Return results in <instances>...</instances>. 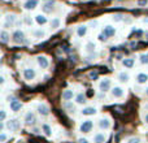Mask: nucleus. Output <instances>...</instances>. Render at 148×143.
Instances as JSON below:
<instances>
[{
  "mask_svg": "<svg viewBox=\"0 0 148 143\" xmlns=\"http://www.w3.org/2000/svg\"><path fill=\"white\" fill-rule=\"evenodd\" d=\"M99 89L101 92H107L112 90V81L109 78H104L101 79V82L99 83Z\"/></svg>",
  "mask_w": 148,
  "mask_h": 143,
  "instance_id": "f257e3e1",
  "label": "nucleus"
},
{
  "mask_svg": "<svg viewBox=\"0 0 148 143\" xmlns=\"http://www.w3.org/2000/svg\"><path fill=\"white\" fill-rule=\"evenodd\" d=\"M92 128H94V122L91 120H84L79 126V131L81 133H90L92 130Z\"/></svg>",
  "mask_w": 148,
  "mask_h": 143,
  "instance_id": "f03ea898",
  "label": "nucleus"
},
{
  "mask_svg": "<svg viewBox=\"0 0 148 143\" xmlns=\"http://www.w3.org/2000/svg\"><path fill=\"white\" fill-rule=\"evenodd\" d=\"M13 42L17 44H22L25 43V34H23V31L21 30H16L14 33H13Z\"/></svg>",
  "mask_w": 148,
  "mask_h": 143,
  "instance_id": "7ed1b4c3",
  "label": "nucleus"
},
{
  "mask_svg": "<svg viewBox=\"0 0 148 143\" xmlns=\"http://www.w3.org/2000/svg\"><path fill=\"white\" fill-rule=\"evenodd\" d=\"M20 126H21V124L17 118L8 120V122H7V128H8V130H10V131H17L18 129H20Z\"/></svg>",
  "mask_w": 148,
  "mask_h": 143,
  "instance_id": "20e7f679",
  "label": "nucleus"
},
{
  "mask_svg": "<svg viewBox=\"0 0 148 143\" xmlns=\"http://www.w3.org/2000/svg\"><path fill=\"white\" fill-rule=\"evenodd\" d=\"M55 4H56L55 0H47L46 3H43L42 9H43L44 13H51L52 10H53V8H55Z\"/></svg>",
  "mask_w": 148,
  "mask_h": 143,
  "instance_id": "39448f33",
  "label": "nucleus"
},
{
  "mask_svg": "<svg viewBox=\"0 0 148 143\" xmlns=\"http://www.w3.org/2000/svg\"><path fill=\"white\" fill-rule=\"evenodd\" d=\"M16 20H17V17H16V14H13V13H9V14H7L4 17V28H9V26H12L13 23L16 22Z\"/></svg>",
  "mask_w": 148,
  "mask_h": 143,
  "instance_id": "423d86ee",
  "label": "nucleus"
},
{
  "mask_svg": "<svg viewBox=\"0 0 148 143\" xmlns=\"http://www.w3.org/2000/svg\"><path fill=\"white\" fill-rule=\"evenodd\" d=\"M35 122H36L35 115H34L31 111L26 113V116H25V124H26V125H27V126H33V125H35Z\"/></svg>",
  "mask_w": 148,
  "mask_h": 143,
  "instance_id": "0eeeda50",
  "label": "nucleus"
},
{
  "mask_svg": "<svg viewBox=\"0 0 148 143\" xmlns=\"http://www.w3.org/2000/svg\"><path fill=\"white\" fill-rule=\"evenodd\" d=\"M22 73H23V78H25L26 81H31V79H34L35 76H36L35 70L31 69V68H26V69H23Z\"/></svg>",
  "mask_w": 148,
  "mask_h": 143,
  "instance_id": "6e6552de",
  "label": "nucleus"
},
{
  "mask_svg": "<svg viewBox=\"0 0 148 143\" xmlns=\"http://www.w3.org/2000/svg\"><path fill=\"white\" fill-rule=\"evenodd\" d=\"M103 34H104L107 38L114 36V34H116V28H113V26H110V25L104 26V28H103Z\"/></svg>",
  "mask_w": 148,
  "mask_h": 143,
  "instance_id": "1a4fd4ad",
  "label": "nucleus"
},
{
  "mask_svg": "<svg viewBox=\"0 0 148 143\" xmlns=\"http://www.w3.org/2000/svg\"><path fill=\"white\" fill-rule=\"evenodd\" d=\"M74 98V91L73 90H64V91H62V95H61V99L64 100V102H70V100H72Z\"/></svg>",
  "mask_w": 148,
  "mask_h": 143,
  "instance_id": "9d476101",
  "label": "nucleus"
},
{
  "mask_svg": "<svg viewBox=\"0 0 148 143\" xmlns=\"http://www.w3.org/2000/svg\"><path fill=\"white\" fill-rule=\"evenodd\" d=\"M110 94H112L113 98H122L123 96V89L120 86H114L112 90H110Z\"/></svg>",
  "mask_w": 148,
  "mask_h": 143,
  "instance_id": "9b49d317",
  "label": "nucleus"
},
{
  "mask_svg": "<svg viewBox=\"0 0 148 143\" xmlns=\"http://www.w3.org/2000/svg\"><path fill=\"white\" fill-rule=\"evenodd\" d=\"M9 108H10V111H12V112H18V111L22 108V103L18 102L17 99H14L13 102L9 103Z\"/></svg>",
  "mask_w": 148,
  "mask_h": 143,
  "instance_id": "f8f14e48",
  "label": "nucleus"
},
{
  "mask_svg": "<svg viewBox=\"0 0 148 143\" xmlns=\"http://www.w3.org/2000/svg\"><path fill=\"white\" fill-rule=\"evenodd\" d=\"M36 61H38V65L42 68V69H46V68H48V65H49V61L46 56H38Z\"/></svg>",
  "mask_w": 148,
  "mask_h": 143,
  "instance_id": "ddd939ff",
  "label": "nucleus"
},
{
  "mask_svg": "<svg viewBox=\"0 0 148 143\" xmlns=\"http://www.w3.org/2000/svg\"><path fill=\"white\" fill-rule=\"evenodd\" d=\"M110 126H112V124H110V121L108 120V118H101V120H99V128L101 129V130H108Z\"/></svg>",
  "mask_w": 148,
  "mask_h": 143,
  "instance_id": "4468645a",
  "label": "nucleus"
},
{
  "mask_svg": "<svg viewBox=\"0 0 148 143\" xmlns=\"http://www.w3.org/2000/svg\"><path fill=\"white\" fill-rule=\"evenodd\" d=\"M38 113L40 116H48L49 115V108H48V105H46V104H39L38 105Z\"/></svg>",
  "mask_w": 148,
  "mask_h": 143,
  "instance_id": "2eb2a0df",
  "label": "nucleus"
},
{
  "mask_svg": "<svg viewBox=\"0 0 148 143\" xmlns=\"http://www.w3.org/2000/svg\"><path fill=\"white\" fill-rule=\"evenodd\" d=\"M136 82H138L139 85H144L148 82V74L146 73H139L138 76H136Z\"/></svg>",
  "mask_w": 148,
  "mask_h": 143,
  "instance_id": "dca6fc26",
  "label": "nucleus"
},
{
  "mask_svg": "<svg viewBox=\"0 0 148 143\" xmlns=\"http://www.w3.org/2000/svg\"><path fill=\"white\" fill-rule=\"evenodd\" d=\"M107 141V135L104 133H96L94 137V142L95 143H104Z\"/></svg>",
  "mask_w": 148,
  "mask_h": 143,
  "instance_id": "f3484780",
  "label": "nucleus"
},
{
  "mask_svg": "<svg viewBox=\"0 0 148 143\" xmlns=\"http://www.w3.org/2000/svg\"><path fill=\"white\" fill-rule=\"evenodd\" d=\"M96 113V108L95 107H86L82 109V115L84 116H94Z\"/></svg>",
  "mask_w": 148,
  "mask_h": 143,
  "instance_id": "a211bd4d",
  "label": "nucleus"
},
{
  "mask_svg": "<svg viewBox=\"0 0 148 143\" xmlns=\"http://www.w3.org/2000/svg\"><path fill=\"white\" fill-rule=\"evenodd\" d=\"M118 81L121 82V83H126V82L130 79V76H129V73H125V72H121V73H118L117 76Z\"/></svg>",
  "mask_w": 148,
  "mask_h": 143,
  "instance_id": "6ab92c4d",
  "label": "nucleus"
},
{
  "mask_svg": "<svg viewBox=\"0 0 148 143\" xmlns=\"http://www.w3.org/2000/svg\"><path fill=\"white\" fill-rule=\"evenodd\" d=\"M86 34H87V26L86 25H81L77 28V35H78L79 38H83Z\"/></svg>",
  "mask_w": 148,
  "mask_h": 143,
  "instance_id": "aec40b11",
  "label": "nucleus"
},
{
  "mask_svg": "<svg viewBox=\"0 0 148 143\" xmlns=\"http://www.w3.org/2000/svg\"><path fill=\"white\" fill-rule=\"evenodd\" d=\"M36 5H38V3L30 1V0H26L25 4H23V8H25L26 10H34L36 8Z\"/></svg>",
  "mask_w": 148,
  "mask_h": 143,
  "instance_id": "412c9836",
  "label": "nucleus"
},
{
  "mask_svg": "<svg viewBox=\"0 0 148 143\" xmlns=\"http://www.w3.org/2000/svg\"><path fill=\"white\" fill-rule=\"evenodd\" d=\"M0 39H1V43H8L10 39V34L7 30H1L0 33Z\"/></svg>",
  "mask_w": 148,
  "mask_h": 143,
  "instance_id": "4be33fe9",
  "label": "nucleus"
},
{
  "mask_svg": "<svg viewBox=\"0 0 148 143\" xmlns=\"http://www.w3.org/2000/svg\"><path fill=\"white\" fill-rule=\"evenodd\" d=\"M49 25H51V29H59L60 28V25H61V20H60L59 17H55V18H52V21L49 22Z\"/></svg>",
  "mask_w": 148,
  "mask_h": 143,
  "instance_id": "5701e85b",
  "label": "nucleus"
},
{
  "mask_svg": "<svg viewBox=\"0 0 148 143\" xmlns=\"http://www.w3.org/2000/svg\"><path fill=\"white\" fill-rule=\"evenodd\" d=\"M35 21L39 23V25H46V23L48 22V20H47V17L44 14H36L35 16Z\"/></svg>",
  "mask_w": 148,
  "mask_h": 143,
  "instance_id": "b1692460",
  "label": "nucleus"
},
{
  "mask_svg": "<svg viewBox=\"0 0 148 143\" xmlns=\"http://www.w3.org/2000/svg\"><path fill=\"white\" fill-rule=\"evenodd\" d=\"M122 65L125 68H127V69H131V68L134 67V59H130V57H127V59H123L122 60Z\"/></svg>",
  "mask_w": 148,
  "mask_h": 143,
  "instance_id": "393cba45",
  "label": "nucleus"
},
{
  "mask_svg": "<svg viewBox=\"0 0 148 143\" xmlns=\"http://www.w3.org/2000/svg\"><path fill=\"white\" fill-rule=\"evenodd\" d=\"M75 102H77V104H84V103L87 102L86 95L82 94V92H79V94L75 96Z\"/></svg>",
  "mask_w": 148,
  "mask_h": 143,
  "instance_id": "a878e982",
  "label": "nucleus"
},
{
  "mask_svg": "<svg viewBox=\"0 0 148 143\" xmlns=\"http://www.w3.org/2000/svg\"><path fill=\"white\" fill-rule=\"evenodd\" d=\"M42 130H43V133L46 134L47 137L52 135V128L48 125V124H43V125H42Z\"/></svg>",
  "mask_w": 148,
  "mask_h": 143,
  "instance_id": "bb28decb",
  "label": "nucleus"
},
{
  "mask_svg": "<svg viewBox=\"0 0 148 143\" xmlns=\"http://www.w3.org/2000/svg\"><path fill=\"white\" fill-rule=\"evenodd\" d=\"M95 48H96V44L92 43V42H88V43L86 44V52L87 54H94Z\"/></svg>",
  "mask_w": 148,
  "mask_h": 143,
  "instance_id": "cd10ccee",
  "label": "nucleus"
},
{
  "mask_svg": "<svg viewBox=\"0 0 148 143\" xmlns=\"http://www.w3.org/2000/svg\"><path fill=\"white\" fill-rule=\"evenodd\" d=\"M65 108H66V109H69L68 112H70V113H74V112H75V107L70 104L69 102H66V104H65Z\"/></svg>",
  "mask_w": 148,
  "mask_h": 143,
  "instance_id": "c85d7f7f",
  "label": "nucleus"
},
{
  "mask_svg": "<svg viewBox=\"0 0 148 143\" xmlns=\"http://www.w3.org/2000/svg\"><path fill=\"white\" fill-rule=\"evenodd\" d=\"M139 60H140L142 64H148V55L142 54L140 56H139Z\"/></svg>",
  "mask_w": 148,
  "mask_h": 143,
  "instance_id": "c756f323",
  "label": "nucleus"
},
{
  "mask_svg": "<svg viewBox=\"0 0 148 143\" xmlns=\"http://www.w3.org/2000/svg\"><path fill=\"white\" fill-rule=\"evenodd\" d=\"M34 36H35V38H42V36H44V31L42 30V29L35 30V31H34Z\"/></svg>",
  "mask_w": 148,
  "mask_h": 143,
  "instance_id": "7c9ffc66",
  "label": "nucleus"
},
{
  "mask_svg": "<svg viewBox=\"0 0 148 143\" xmlns=\"http://www.w3.org/2000/svg\"><path fill=\"white\" fill-rule=\"evenodd\" d=\"M112 20L114 21V22H121V21H123V16L122 14H114L112 17Z\"/></svg>",
  "mask_w": 148,
  "mask_h": 143,
  "instance_id": "2f4dec72",
  "label": "nucleus"
},
{
  "mask_svg": "<svg viewBox=\"0 0 148 143\" xmlns=\"http://www.w3.org/2000/svg\"><path fill=\"white\" fill-rule=\"evenodd\" d=\"M5 118H7V112H5L4 109L0 111V121H1V122H4Z\"/></svg>",
  "mask_w": 148,
  "mask_h": 143,
  "instance_id": "473e14b6",
  "label": "nucleus"
},
{
  "mask_svg": "<svg viewBox=\"0 0 148 143\" xmlns=\"http://www.w3.org/2000/svg\"><path fill=\"white\" fill-rule=\"evenodd\" d=\"M126 143H140V138H138V137H133V138H130Z\"/></svg>",
  "mask_w": 148,
  "mask_h": 143,
  "instance_id": "72a5a7b5",
  "label": "nucleus"
},
{
  "mask_svg": "<svg viewBox=\"0 0 148 143\" xmlns=\"http://www.w3.org/2000/svg\"><path fill=\"white\" fill-rule=\"evenodd\" d=\"M7 134H5V131H1V134H0V143H5L7 141Z\"/></svg>",
  "mask_w": 148,
  "mask_h": 143,
  "instance_id": "f704fd0d",
  "label": "nucleus"
},
{
  "mask_svg": "<svg viewBox=\"0 0 148 143\" xmlns=\"http://www.w3.org/2000/svg\"><path fill=\"white\" fill-rule=\"evenodd\" d=\"M88 76H90V78H91V79H96L99 74H97V72H91V73H90Z\"/></svg>",
  "mask_w": 148,
  "mask_h": 143,
  "instance_id": "c9c22d12",
  "label": "nucleus"
},
{
  "mask_svg": "<svg viewBox=\"0 0 148 143\" xmlns=\"http://www.w3.org/2000/svg\"><path fill=\"white\" fill-rule=\"evenodd\" d=\"M25 22H26V25L31 26V23H33V20H31L29 16H25Z\"/></svg>",
  "mask_w": 148,
  "mask_h": 143,
  "instance_id": "e433bc0d",
  "label": "nucleus"
},
{
  "mask_svg": "<svg viewBox=\"0 0 148 143\" xmlns=\"http://www.w3.org/2000/svg\"><path fill=\"white\" fill-rule=\"evenodd\" d=\"M148 0H138V5L139 7H144V5H147Z\"/></svg>",
  "mask_w": 148,
  "mask_h": 143,
  "instance_id": "4c0bfd02",
  "label": "nucleus"
},
{
  "mask_svg": "<svg viewBox=\"0 0 148 143\" xmlns=\"http://www.w3.org/2000/svg\"><path fill=\"white\" fill-rule=\"evenodd\" d=\"M99 39H100V41H101V42H105V41H107L108 38H107V36L104 35V34L101 33V34H100V35H99Z\"/></svg>",
  "mask_w": 148,
  "mask_h": 143,
  "instance_id": "58836bf2",
  "label": "nucleus"
},
{
  "mask_svg": "<svg viewBox=\"0 0 148 143\" xmlns=\"http://www.w3.org/2000/svg\"><path fill=\"white\" fill-rule=\"evenodd\" d=\"M78 143H88L86 138H78Z\"/></svg>",
  "mask_w": 148,
  "mask_h": 143,
  "instance_id": "ea45409f",
  "label": "nucleus"
},
{
  "mask_svg": "<svg viewBox=\"0 0 148 143\" xmlns=\"http://www.w3.org/2000/svg\"><path fill=\"white\" fill-rule=\"evenodd\" d=\"M123 21H125L126 23H131L133 22V18H123Z\"/></svg>",
  "mask_w": 148,
  "mask_h": 143,
  "instance_id": "a19ab883",
  "label": "nucleus"
},
{
  "mask_svg": "<svg viewBox=\"0 0 148 143\" xmlns=\"http://www.w3.org/2000/svg\"><path fill=\"white\" fill-rule=\"evenodd\" d=\"M144 122H146L147 125H148V113H146V115H144Z\"/></svg>",
  "mask_w": 148,
  "mask_h": 143,
  "instance_id": "79ce46f5",
  "label": "nucleus"
},
{
  "mask_svg": "<svg viewBox=\"0 0 148 143\" xmlns=\"http://www.w3.org/2000/svg\"><path fill=\"white\" fill-rule=\"evenodd\" d=\"M143 22H144V23H148V17H147V18H144Z\"/></svg>",
  "mask_w": 148,
  "mask_h": 143,
  "instance_id": "37998d69",
  "label": "nucleus"
},
{
  "mask_svg": "<svg viewBox=\"0 0 148 143\" xmlns=\"http://www.w3.org/2000/svg\"><path fill=\"white\" fill-rule=\"evenodd\" d=\"M144 38H146V39H147V41H148V31H147V33H146V34H144Z\"/></svg>",
  "mask_w": 148,
  "mask_h": 143,
  "instance_id": "c03bdc74",
  "label": "nucleus"
},
{
  "mask_svg": "<svg viewBox=\"0 0 148 143\" xmlns=\"http://www.w3.org/2000/svg\"><path fill=\"white\" fill-rule=\"evenodd\" d=\"M30 1H35V3H39V0H30Z\"/></svg>",
  "mask_w": 148,
  "mask_h": 143,
  "instance_id": "a18cd8bd",
  "label": "nucleus"
},
{
  "mask_svg": "<svg viewBox=\"0 0 148 143\" xmlns=\"http://www.w3.org/2000/svg\"><path fill=\"white\" fill-rule=\"evenodd\" d=\"M146 95H147V96H148V89L146 90Z\"/></svg>",
  "mask_w": 148,
  "mask_h": 143,
  "instance_id": "49530a36",
  "label": "nucleus"
},
{
  "mask_svg": "<svg viewBox=\"0 0 148 143\" xmlns=\"http://www.w3.org/2000/svg\"><path fill=\"white\" fill-rule=\"evenodd\" d=\"M12 1H14V0H12Z\"/></svg>",
  "mask_w": 148,
  "mask_h": 143,
  "instance_id": "de8ad7c7",
  "label": "nucleus"
},
{
  "mask_svg": "<svg viewBox=\"0 0 148 143\" xmlns=\"http://www.w3.org/2000/svg\"><path fill=\"white\" fill-rule=\"evenodd\" d=\"M147 55H148V54H147Z\"/></svg>",
  "mask_w": 148,
  "mask_h": 143,
  "instance_id": "09e8293b",
  "label": "nucleus"
}]
</instances>
